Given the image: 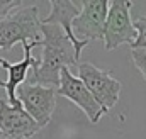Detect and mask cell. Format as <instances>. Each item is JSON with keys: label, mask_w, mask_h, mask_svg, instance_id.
Masks as SVG:
<instances>
[{"label": "cell", "mask_w": 146, "mask_h": 139, "mask_svg": "<svg viewBox=\"0 0 146 139\" xmlns=\"http://www.w3.org/2000/svg\"><path fill=\"white\" fill-rule=\"evenodd\" d=\"M41 42H34V44H29V42H22V48H24V60L22 61H17V63H9L7 60L0 58V66L7 70L9 73V78L7 81H2L0 80V87L7 90V102L10 105H17L19 100L15 99V88L26 81L31 66L36 63L37 60L33 56V48H39Z\"/></svg>", "instance_id": "obj_10"}, {"label": "cell", "mask_w": 146, "mask_h": 139, "mask_svg": "<svg viewBox=\"0 0 146 139\" xmlns=\"http://www.w3.org/2000/svg\"><path fill=\"white\" fill-rule=\"evenodd\" d=\"M15 99L41 129L51 122L56 109V88L24 81L15 88Z\"/></svg>", "instance_id": "obj_4"}, {"label": "cell", "mask_w": 146, "mask_h": 139, "mask_svg": "<svg viewBox=\"0 0 146 139\" xmlns=\"http://www.w3.org/2000/svg\"><path fill=\"white\" fill-rule=\"evenodd\" d=\"M107 10H109L107 0H83L80 14L72 21L73 36L78 41H88V42L102 39Z\"/></svg>", "instance_id": "obj_6"}, {"label": "cell", "mask_w": 146, "mask_h": 139, "mask_svg": "<svg viewBox=\"0 0 146 139\" xmlns=\"http://www.w3.org/2000/svg\"><path fill=\"white\" fill-rule=\"evenodd\" d=\"M51 12L46 19L41 21V24H51V26H60L63 29V32L66 34V37L70 39L75 51V60L80 61L82 56V49L88 44V41H78L72 31V21L80 14V9L76 7V3L68 2V0H51Z\"/></svg>", "instance_id": "obj_9"}, {"label": "cell", "mask_w": 146, "mask_h": 139, "mask_svg": "<svg viewBox=\"0 0 146 139\" xmlns=\"http://www.w3.org/2000/svg\"><path fill=\"white\" fill-rule=\"evenodd\" d=\"M21 9V0H0V21Z\"/></svg>", "instance_id": "obj_12"}, {"label": "cell", "mask_w": 146, "mask_h": 139, "mask_svg": "<svg viewBox=\"0 0 146 139\" xmlns=\"http://www.w3.org/2000/svg\"><path fill=\"white\" fill-rule=\"evenodd\" d=\"M131 7H133V2L129 0L109 2V10H107L104 36H102V41L107 51H112L126 42L131 44L134 41L136 31L131 21Z\"/></svg>", "instance_id": "obj_5"}, {"label": "cell", "mask_w": 146, "mask_h": 139, "mask_svg": "<svg viewBox=\"0 0 146 139\" xmlns=\"http://www.w3.org/2000/svg\"><path fill=\"white\" fill-rule=\"evenodd\" d=\"M41 19L36 5L19 9L0 21V48L9 51L17 42H41Z\"/></svg>", "instance_id": "obj_2"}, {"label": "cell", "mask_w": 146, "mask_h": 139, "mask_svg": "<svg viewBox=\"0 0 146 139\" xmlns=\"http://www.w3.org/2000/svg\"><path fill=\"white\" fill-rule=\"evenodd\" d=\"M131 56H133V61H134L136 68L139 70V73L143 75V78L146 80V51L131 49Z\"/></svg>", "instance_id": "obj_13"}, {"label": "cell", "mask_w": 146, "mask_h": 139, "mask_svg": "<svg viewBox=\"0 0 146 139\" xmlns=\"http://www.w3.org/2000/svg\"><path fill=\"white\" fill-rule=\"evenodd\" d=\"M56 95H61V97L72 100L73 104H76L87 114V117H88V120L92 124H97L100 120V117L107 114V110H104L95 102V99L90 95V92L87 90L83 81L78 76H75L70 71V68L61 70V73H60V85L56 88Z\"/></svg>", "instance_id": "obj_7"}, {"label": "cell", "mask_w": 146, "mask_h": 139, "mask_svg": "<svg viewBox=\"0 0 146 139\" xmlns=\"http://www.w3.org/2000/svg\"><path fill=\"white\" fill-rule=\"evenodd\" d=\"M78 78L83 81L90 95L104 110L109 112L119 102L121 95V81L115 80L107 70H102L92 63H78Z\"/></svg>", "instance_id": "obj_3"}, {"label": "cell", "mask_w": 146, "mask_h": 139, "mask_svg": "<svg viewBox=\"0 0 146 139\" xmlns=\"http://www.w3.org/2000/svg\"><path fill=\"white\" fill-rule=\"evenodd\" d=\"M41 36L42 58L31 66V76L27 83L58 88L61 70L76 66L78 61L75 60V51L70 39L60 26L41 24Z\"/></svg>", "instance_id": "obj_1"}, {"label": "cell", "mask_w": 146, "mask_h": 139, "mask_svg": "<svg viewBox=\"0 0 146 139\" xmlns=\"http://www.w3.org/2000/svg\"><path fill=\"white\" fill-rule=\"evenodd\" d=\"M133 27L136 31V37L134 41L129 44L131 49H139V51H146V17H138L133 22Z\"/></svg>", "instance_id": "obj_11"}, {"label": "cell", "mask_w": 146, "mask_h": 139, "mask_svg": "<svg viewBox=\"0 0 146 139\" xmlns=\"http://www.w3.org/2000/svg\"><path fill=\"white\" fill-rule=\"evenodd\" d=\"M39 131L41 127L21 104L10 105L7 99H0V138L29 139Z\"/></svg>", "instance_id": "obj_8"}]
</instances>
